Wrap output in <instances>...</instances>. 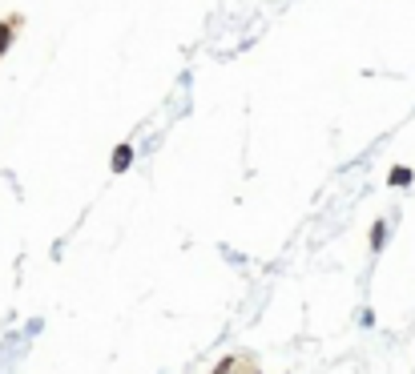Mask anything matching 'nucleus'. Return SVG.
<instances>
[{"label": "nucleus", "instance_id": "3", "mask_svg": "<svg viewBox=\"0 0 415 374\" xmlns=\"http://www.w3.org/2000/svg\"><path fill=\"white\" fill-rule=\"evenodd\" d=\"M411 169H407V165H395V169H391V186H411Z\"/></svg>", "mask_w": 415, "mask_h": 374}, {"label": "nucleus", "instance_id": "4", "mask_svg": "<svg viewBox=\"0 0 415 374\" xmlns=\"http://www.w3.org/2000/svg\"><path fill=\"white\" fill-rule=\"evenodd\" d=\"M129 157H133V149H129V145H121V149L114 153V169H117V174H121V169L129 165Z\"/></svg>", "mask_w": 415, "mask_h": 374}, {"label": "nucleus", "instance_id": "1", "mask_svg": "<svg viewBox=\"0 0 415 374\" xmlns=\"http://www.w3.org/2000/svg\"><path fill=\"white\" fill-rule=\"evenodd\" d=\"M210 374H262V366H258V358H254V354L234 350V354H226V358L218 362Z\"/></svg>", "mask_w": 415, "mask_h": 374}, {"label": "nucleus", "instance_id": "2", "mask_svg": "<svg viewBox=\"0 0 415 374\" xmlns=\"http://www.w3.org/2000/svg\"><path fill=\"white\" fill-rule=\"evenodd\" d=\"M21 25H25V16H4L0 21V57L16 45V33H21Z\"/></svg>", "mask_w": 415, "mask_h": 374}, {"label": "nucleus", "instance_id": "5", "mask_svg": "<svg viewBox=\"0 0 415 374\" xmlns=\"http://www.w3.org/2000/svg\"><path fill=\"white\" fill-rule=\"evenodd\" d=\"M383 237H387V222H375V230H371V246L383 249Z\"/></svg>", "mask_w": 415, "mask_h": 374}]
</instances>
